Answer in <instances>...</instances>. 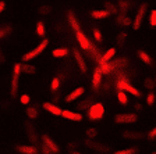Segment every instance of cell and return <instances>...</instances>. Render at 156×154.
I'll list each match as a JSON object with an SVG mask.
<instances>
[{"mask_svg": "<svg viewBox=\"0 0 156 154\" xmlns=\"http://www.w3.org/2000/svg\"><path fill=\"white\" fill-rule=\"evenodd\" d=\"M105 112H106V110H105L103 103L98 101L91 104V107L87 110V117L91 121H99V119H102L105 117Z\"/></svg>", "mask_w": 156, "mask_h": 154, "instance_id": "cell-1", "label": "cell"}, {"mask_svg": "<svg viewBox=\"0 0 156 154\" xmlns=\"http://www.w3.org/2000/svg\"><path fill=\"white\" fill-rule=\"evenodd\" d=\"M48 45H49V39H46V38H43V40L41 43H39L38 46H35V47L32 49V50H29V51H27L25 54L23 56V63H29V61H32L34 58H36L41 53H42L43 50H45L46 47H48Z\"/></svg>", "mask_w": 156, "mask_h": 154, "instance_id": "cell-2", "label": "cell"}, {"mask_svg": "<svg viewBox=\"0 0 156 154\" xmlns=\"http://www.w3.org/2000/svg\"><path fill=\"white\" fill-rule=\"evenodd\" d=\"M20 75H21V64L16 63L13 67V77H11V87L10 93L13 97H17L18 94V86H20Z\"/></svg>", "mask_w": 156, "mask_h": 154, "instance_id": "cell-3", "label": "cell"}, {"mask_svg": "<svg viewBox=\"0 0 156 154\" xmlns=\"http://www.w3.org/2000/svg\"><path fill=\"white\" fill-rule=\"evenodd\" d=\"M116 87H117V89H120V90H124V92L133 94V96H135V97H141V96H142L141 90H138L135 86H133V85L130 84V80H128V79H117L116 80Z\"/></svg>", "mask_w": 156, "mask_h": 154, "instance_id": "cell-4", "label": "cell"}, {"mask_svg": "<svg viewBox=\"0 0 156 154\" xmlns=\"http://www.w3.org/2000/svg\"><path fill=\"white\" fill-rule=\"evenodd\" d=\"M138 121V115L136 112H119L114 115V124H134Z\"/></svg>", "mask_w": 156, "mask_h": 154, "instance_id": "cell-5", "label": "cell"}, {"mask_svg": "<svg viewBox=\"0 0 156 154\" xmlns=\"http://www.w3.org/2000/svg\"><path fill=\"white\" fill-rule=\"evenodd\" d=\"M146 10H148V4L146 3H142L140 7H138V10H136L135 13V17H134V21H133V28L134 31H138V29L141 28V25H142V21H144V17H145V13Z\"/></svg>", "mask_w": 156, "mask_h": 154, "instance_id": "cell-6", "label": "cell"}, {"mask_svg": "<svg viewBox=\"0 0 156 154\" xmlns=\"http://www.w3.org/2000/svg\"><path fill=\"white\" fill-rule=\"evenodd\" d=\"M75 39H77V42H78V46H80L82 50H85V51H89L92 49V46H94V43L87 38V35L82 32L81 29L75 32Z\"/></svg>", "mask_w": 156, "mask_h": 154, "instance_id": "cell-7", "label": "cell"}, {"mask_svg": "<svg viewBox=\"0 0 156 154\" xmlns=\"http://www.w3.org/2000/svg\"><path fill=\"white\" fill-rule=\"evenodd\" d=\"M102 84H103V74H102L101 67L98 65L94 70V74H92V86H94L95 92H99Z\"/></svg>", "mask_w": 156, "mask_h": 154, "instance_id": "cell-8", "label": "cell"}, {"mask_svg": "<svg viewBox=\"0 0 156 154\" xmlns=\"http://www.w3.org/2000/svg\"><path fill=\"white\" fill-rule=\"evenodd\" d=\"M73 56H74V60H75V63H77V65H78V70L81 71L82 74H85L87 70H88V67H87V61H85L84 56L78 51L77 47L73 49Z\"/></svg>", "mask_w": 156, "mask_h": 154, "instance_id": "cell-9", "label": "cell"}, {"mask_svg": "<svg viewBox=\"0 0 156 154\" xmlns=\"http://www.w3.org/2000/svg\"><path fill=\"white\" fill-rule=\"evenodd\" d=\"M67 22L74 32H77V31L81 29V24H80V21H78L77 17H75V13L73 11V10H68L67 11Z\"/></svg>", "mask_w": 156, "mask_h": 154, "instance_id": "cell-10", "label": "cell"}, {"mask_svg": "<svg viewBox=\"0 0 156 154\" xmlns=\"http://www.w3.org/2000/svg\"><path fill=\"white\" fill-rule=\"evenodd\" d=\"M85 146L95 151H99V153H109V147L107 146L102 145V143H98V142L92 140V139H87L85 140Z\"/></svg>", "mask_w": 156, "mask_h": 154, "instance_id": "cell-11", "label": "cell"}, {"mask_svg": "<svg viewBox=\"0 0 156 154\" xmlns=\"http://www.w3.org/2000/svg\"><path fill=\"white\" fill-rule=\"evenodd\" d=\"M84 93H85V87H82V86L75 87L74 90H71V92H70V93L66 96V103H73V101H75V100H78Z\"/></svg>", "mask_w": 156, "mask_h": 154, "instance_id": "cell-12", "label": "cell"}, {"mask_svg": "<svg viewBox=\"0 0 156 154\" xmlns=\"http://www.w3.org/2000/svg\"><path fill=\"white\" fill-rule=\"evenodd\" d=\"M42 107H43V110H45V111H48V112H49V114H52V115H56V117H62L63 110L60 108L58 106L53 104V103H50V101H45V103L42 104Z\"/></svg>", "mask_w": 156, "mask_h": 154, "instance_id": "cell-13", "label": "cell"}, {"mask_svg": "<svg viewBox=\"0 0 156 154\" xmlns=\"http://www.w3.org/2000/svg\"><path fill=\"white\" fill-rule=\"evenodd\" d=\"M62 117L68 119V121H74V122H80L84 118L81 112H74V111H71V110H63Z\"/></svg>", "mask_w": 156, "mask_h": 154, "instance_id": "cell-14", "label": "cell"}, {"mask_svg": "<svg viewBox=\"0 0 156 154\" xmlns=\"http://www.w3.org/2000/svg\"><path fill=\"white\" fill-rule=\"evenodd\" d=\"M131 7H133V0H119L117 2V9H119L120 15H127Z\"/></svg>", "mask_w": 156, "mask_h": 154, "instance_id": "cell-15", "label": "cell"}, {"mask_svg": "<svg viewBox=\"0 0 156 154\" xmlns=\"http://www.w3.org/2000/svg\"><path fill=\"white\" fill-rule=\"evenodd\" d=\"M124 139H130V140H141L145 138V133L142 132H135V131H126L121 133Z\"/></svg>", "mask_w": 156, "mask_h": 154, "instance_id": "cell-16", "label": "cell"}, {"mask_svg": "<svg viewBox=\"0 0 156 154\" xmlns=\"http://www.w3.org/2000/svg\"><path fill=\"white\" fill-rule=\"evenodd\" d=\"M42 142H43V145H46L50 150H52V153H58V146H57V143H56L55 140H53L50 136H48V135H43L42 136Z\"/></svg>", "mask_w": 156, "mask_h": 154, "instance_id": "cell-17", "label": "cell"}, {"mask_svg": "<svg viewBox=\"0 0 156 154\" xmlns=\"http://www.w3.org/2000/svg\"><path fill=\"white\" fill-rule=\"evenodd\" d=\"M16 150L21 154H36L38 153L35 146H28V145H17Z\"/></svg>", "mask_w": 156, "mask_h": 154, "instance_id": "cell-18", "label": "cell"}, {"mask_svg": "<svg viewBox=\"0 0 156 154\" xmlns=\"http://www.w3.org/2000/svg\"><path fill=\"white\" fill-rule=\"evenodd\" d=\"M116 24L120 26H130V25H133V19H131L128 15H120V14H117Z\"/></svg>", "mask_w": 156, "mask_h": 154, "instance_id": "cell-19", "label": "cell"}, {"mask_svg": "<svg viewBox=\"0 0 156 154\" xmlns=\"http://www.w3.org/2000/svg\"><path fill=\"white\" fill-rule=\"evenodd\" d=\"M136 57L140 58L141 61H142V63H145L146 65H152V63H153V60H152V57H151L149 54H148V53H146L145 50H138L136 51Z\"/></svg>", "mask_w": 156, "mask_h": 154, "instance_id": "cell-20", "label": "cell"}, {"mask_svg": "<svg viewBox=\"0 0 156 154\" xmlns=\"http://www.w3.org/2000/svg\"><path fill=\"white\" fill-rule=\"evenodd\" d=\"M116 49L114 47H110L109 50L106 51V53H103L102 54V57H101V61L99 63H109V61H112L114 57H116Z\"/></svg>", "mask_w": 156, "mask_h": 154, "instance_id": "cell-21", "label": "cell"}, {"mask_svg": "<svg viewBox=\"0 0 156 154\" xmlns=\"http://www.w3.org/2000/svg\"><path fill=\"white\" fill-rule=\"evenodd\" d=\"M110 15V13L107 11V10H92L91 11V17L95 19H103V18H107V17Z\"/></svg>", "mask_w": 156, "mask_h": 154, "instance_id": "cell-22", "label": "cell"}, {"mask_svg": "<svg viewBox=\"0 0 156 154\" xmlns=\"http://www.w3.org/2000/svg\"><path fill=\"white\" fill-rule=\"evenodd\" d=\"M68 53H70V50L67 47H57L52 51V56L56 58H63L66 56H68Z\"/></svg>", "mask_w": 156, "mask_h": 154, "instance_id": "cell-23", "label": "cell"}, {"mask_svg": "<svg viewBox=\"0 0 156 154\" xmlns=\"http://www.w3.org/2000/svg\"><path fill=\"white\" fill-rule=\"evenodd\" d=\"M117 100H119V104H121V106H127V104H128V96H127V92L117 89Z\"/></svg>", "mask_w": 156, "mask_h": 154, "instance_id": "cell-24", "label": "cell"}, {"mask_svg": "<svg viewBox=\"0 0 156 154\" xmlns=\"http://www.w3.org/2000/svg\"><path fill=\"white\" fill-rule=\"evenodd\" d=\"M36 72V68L34 65L28 64V63H23L21 64V74H28V75H32Z\"/></svg>", "mask_w": 156, "mask_h": 154, "instance_id": "cell-25", "label": "cell"}, {"mask_svg": "<svg viewBox=\"0 0 156 154\" xmlns=\"http://www.w3.org/2000/svg\"><path fill=\"white\" fill-rule=\"evenodd\" d=\"M91 100L89 99H85V100H81V101H78L77 104V111H87L89 107H91Z\"/></svg>", "mask_w": 156, "mask_h": 154, "instance_id": "cell-26", "label": "cell"}, {"mask_svg": "<svg viewBox=\"0 0 156 154\" xmlns=\"http://www.w3.org/2000/svg\"><path fill=\"white\" fill-rule=\"evenodd\" d=\"M35 31H36V35H38V36H41V38H45V35H46L45 22H43V21H38V22H36Z\"/></svg>", "mask_w": 156, "mask_h": 154, "instance_id": "cell-27", "label": "cell"}, {"mask_svg": "<svg viewBox=\"0 0 156 154\" xmlns=\"http://www.w3.org/2000/svg\"><path fill=\"white\" fill-rule=\"evenodd\" d=\"M27 117H28L29 119H36L38 118V115H39V111H38V108H36V107H28V108H27Z\"/></svg>", "mask_w": 156, "mask_h": 154, "instance_id": "cell-28", "label": "cell"}, {"mask_svg": "<svg viewBox=\"0 0 156 154\" xmlns=\"http://www.w3.org/2000/svg\"><path fill=\"white\" fill-rule=\"evenodd\" d=\"M105 10H107L110 14H113V15H117L119 14V9H117L116 4L110 3V2H105Z\"/></svg>", "mask_w": 156, "mask_h": 154, "instance_id": "cell-29", "label": "cell"}, {"mask_svg": "<svg viewBox=\"0 0 156 154\" xmlns=\"http://www.w3.org/2000/svg\"><path fill=\"white\" fill-rule=\"evenodd\" d=\"M58 87H60V78L55 77L52 79V82H50V90L55 93V92H57V90H58Z\"/></svg>", "mask_w": 156, "mask_h": 154, "instance_id": "cell-30", "label": "cell"}, {"mask_svg": "<svg viewBox=\"0 0 156 154\" xmlns=\"http://www.w3.org/2000/svg\"><path fill=\"white\" fill-rule=\"evenodd\" d=\"M144 86H145L148 90L152 92V90L155 89V79H153V78H145V80H144Z\"/></svg>", "mask_w": 156, "mask_h": 154, "instance_id": "cell-31", "label": "cell"}, {"mask_svg": "<svg viewBox=\"0 0 156 154\" xmlns=\"http://www.w3.org/2000/svg\"><path fill=\"white\" fill-rule=\"evenodd\" d=\"M138 149L136 147H130V149H123V150H116L113 154H136Z\"/></svg>", "mask_w": 156, "mask_h": 154, "instance_id": "cell-32", "label": "cell"}, {"mask_svg": "<svg viewBox=\"0 0 156 154\" xmlns=\"http://www.w3.org/2000/svg\"><path fill=\"white\" fill-rule=\"evenodd\" d=\"M149 25L152 28H156V9L149 11Z\"/></svg>", "mask_w": 156, "mask_h": 154, "instance_id": "cell-33", "label": "cell"}, {"mask_svg": "<svg viewBox=\"0 0 156 154\" xmlns=\"http://www.w3.org/2000/svg\"><path fill=\"white\" fill-rule=\"evenodd\" d=\"M145 101H146V104H148V106H153V104H155V101H156V94L153 93V92H149V93L146 94Z\"/></svg>", "mask_w": 156, "mask_h": 154, "instance_id": "cell-34", "label": "cell"}, {"mask_svg": "<svg viewBox=\"0 0 156 154\" xmlns=\"http://www.w3.org/2000/svg\"><path fill=\"white\" fill-rule=\"evenodd\" d=\"M92 35H94V39L96 40L98 43H101L102 40H103V36H102V32L99 31L98 28H94L92 29Z\"/></svg>", "mask_w": 156, "mask_h": 154, "instance_id": "cell-35", "label": "cell"}, {"mask_svg": "<svg viewBox=\"0 0 156 154\" xmlns=\"http://www.w3.org/2000/svg\"><path fill=\"white\" fill-rule=\"evenodd\" d=\"M11 31H13V28H11L10 25H6V26H3V28H0V39L6 38V36L9 35Z\"/></svg>", "mask_w": 156, "mask_h": 154, "instance_id": "cell-36", "label": "cell"}, {"mask_svg": "<svg viewBox=\"0 0 156 154\" xmlns=\"http://www.w3.org/2000/svg\"><path fill=\"white\" fill-rule=\"evenodd\" d=\"M85 135H87V139H94L98 136V129L96 128H88L87 132H85Z\"/></svg>", "mask_w": 156, "mask_h": 154, "instance_id": "cell-37", "label": "cell"}, {"mask_svg": "<svg viewBox=\"0 0 156 154\" xmlns=\"http://www.w3.org/2000/svg\"><path fill=\"white\" fill-rule=\"evenodd\" d=\"M29 101H31V96H29V94L24 93V94H21V96H20V103H21L23 106H28Z\"/></svg>", "mask_w": 156, "mask_h": 154, "instance_id": "cell-38", "label": "cell"}, {"mask_svg": "<svg viewBox=\"0 0 156 154\" xmlns=\"http://www.w3.org/2000/svg\"><path fill=\"white\" fill-rule=\"evenodd\" d=\"M39 14H42V15H45V14H49L50 11H52V7L50 6H42V7H39Z\"/></svg>", "mask_w": 156, "mask_h": 154, "instance_id": "cell-39", "label": "cell"}, {"mask_svg": "<svg viewBox=\"0 0 156 154\" xmlns=\"http://www.w3.org/2000/svg\"><path fill=\"white\" fill-rule=\"evenodd\" d=\"M126 39H127V33L126 32H120L119 33V36H117V43L121 45V43L126 42Z\"/></svg>", "mask_w": 156, "mask_h": 154, "instance_id": "cell-40", "label": "cell"}, {"mask_svg": "<svg viewBox=\"0 0 156 154\" xmlns=\"http://www.w3.org/2000/svg\"><path fill=\"white\" fill-rule=\"evenodd\" d=\"M146 138H148V139H151V140L156 138V126H155V128H153V129H151V131H149V133L146 135Z\"/></svg>", "mask_w": 156, "mask_h": 154, "instance_id": "cell-41", "label": "cell"}, {"mask_svg": "<svg viewBox=\"0 0 156 154\" xmlns=\"http://www.w3.org/2000/svg\"><path fill=\"white\" fill-rule=\"evenodd\" d=\"M42 151H43V154H52V150H50V149H49L46 145L42 146Z\"/></svg>", "mask_w": 156, "mask_h": 154, "instance_id": "cell-42", "label": "cell"}, {"mask_svg": "<svg viewBox=\"0 0 156 154\" xmlns=\"http://www.w3.org/2000/svg\"><path fill=\"white\" fill-rule=\"evenodd\" d=\"M4 9H6V2H3V0H0V14L4 11Z\"/></svg>", "mask_w": 156, "mask_h": 154, "instance_id": "cell-43", "label": "cell"}, {"mask_svg": "<svg viewBox=\"0 0 156 154\" xmlns=\"http://www.w3.org/2000/svg\"><path fill=\"white\" fill-rule=\"evenodd\" d=\"M134 108H135V111H141V110H142V104H140V103H135Z\"/></svg>", "mask_w": 156, "mask_h": 154, "instance_id": "cell-44", "label": "cell"}, {"mask_svg": "<svg viewBox=\"0 0 156 154\" xmlns=\"http://www.w3.org/2000/svg\"><path fill=\"white\" fill-rule=\"evenodd\" d=\"M74 146H75V145H74V143H70V145H68V146H67V147H68V150H71V151H74Z\"/></svg>", "mask_w": 156, "mask_h": 154, "instance_id": "cell-45", "label": "cell"}, {"mask_svg": "<svg viewBox=\"0 0 156 154\" xmlns=\"http://www.w3.org/2000/svg\"><path fill=\"white\" fill-rule=\"evenodd\" d=\"M71 154H81L80 151H71Z\"/></svg>", "mask_w": 156, "mask_h": 154, "instance_id": "cell-46", "label": "cell"}, {"mask_svg": "<svg viewBox=\"0 0 156 154\" xmlns=\"http://www.w3.org/2000/svg\"><path fill=\"white\" fill-rule=\"evenodd\" d=\"M155 89H156V78H155Z\"/></svg>", "mask_w": 156, "mask_h": 154, "instance_id": "cell-47", "label": "cell"}, {"mask_svg": "<svg viewBox=\"0 0 156 154\" xmlns=\"http://www.w3.org/2000/svg\"><path fill=\"white\" fill-rule=\"evenodd\" d=\"M152 154H156V151H153V153H152Z\"/></svg>", "mask_w": 156, "mask_h": 154, "instance_id": "cell-48", "label": "cell"}]
</instances>
